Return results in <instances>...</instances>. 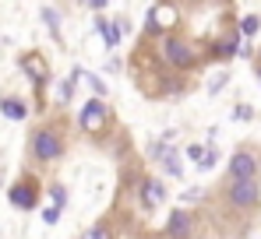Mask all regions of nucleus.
I'll return each instance as SVG.
<instances>
[{
	"label": "nucleus",
	"instance_id": "obj_4",
	"mask_svg": "<svg viewBox=\"0 0 261 239\" xmlns=\"http://www.w3.org/2000/svg\"><path fill=\"white\" fill-rule=\"evenodd\" d=\"M222 200L233 211H258L261 207V183L258 180H226L222 183Z\"/></svg>",
	"mask_w": 261,
	"mask_h": 239
},
{
	"label": "nucleus",
	"instance_id": "obj_25",
	"mask_svg": "<svg viewBox=\"0 0 261 239\" xmlns=\"http://www.w3.org/2000/svg\"><path fill=\"white\" fill-rule=\"evenodd\" d=\"M120 67H124V64H120V56H110V60H106V74H117Z\"/></svg>",
	"mask_w": 261,
	"mask_h": 239
},
{
	"label": "nucleus",
	"instance_id": "obj_27",
	"mask_svg": "<svg viewBox=\"0 0 261 239\" xmlns=\"http://www.w3.org/2000/svg\"><path fill=\"white\" fill-rule=\"evenodd\" d=\"M201 197H205L201 190H184V200H201Z\"/></svg>",
	"mask_w": 261,
	"mask_h": 239
},
{
	"label": "nucleus",
	"instance_id": "obj_30",
	"mask_svg": "<svg viewBox=\"0 0 261 239\" xmlns=\"http://www.w3.org/2000/svg\"><path fill=\"white\" fill-rule=\"evenodd\" d=\"M82 4H85V0H82Z\"/></svg>",
	"mask_w": 261,
	"mask_h": 239
},
{
	"label": "nucleus",
	"instance_id": "obj_10",
	"mask_svg": "<svg viewBox=\"0 0 261 239\" xmlns=\"http://www.w3.org/2000/svg\"><path fill=\"white\" fill-rule=\"evenodd\" d=\"M194 229H198V218L187 207H173L166 215V225H163L166 239H194Z\"/></svg>",
	"mask_w": 261,
	"mask_h": 239
},
{
	"label": "nucleus",
	"instance_id": "obj_23",
	"mask_svg": "<svg viewBox=\"0 0 261 239\" xmlns=\"http://www.w3.org/2000/svg\"><path fill=\"white\" fill-rule=\"evenodd\" d=\"M226 81H229V74H219V78H212V81H208V95H216V92L222 88V84H226Z\"/></svg>",
	"mask_w": 261,
	"mask_h": 239
},
{
	"label": "nucleus",
	"instance_id": "obj_5",
	"mask_svg": "<svg viewBox=\"0 0 261 239\" xmlns=\"http://www.w3.org/2000/svg\"><path fill=\"white\" fill-rule=\"evenodd\" d=\"M78 127L92 134V137H106L110 130H113V109L106 106V99L102 95H92L85 106H82V113H78Z\"/></svg>",
	"mask_w": 261,
	"mask_h": 239
},
{
	"label": "nucleus",
	"instance_id": "obj_1",
	"mask_svg": "<svg viewBox=\"0 0 261 239\" xmlns=\"http://www.w3.org/2000/svg\"><path fill=\"white\" fill-rule=\"evenodd\" d=\"M155 49V56L170 67V71H180V74H191V71H198L201 64H205V46H198L194 39H187V36H180V32H166V36H159V42L152 46Z\"/></svg>",
	"mask_w": 261,
	"mask_h": 239
},
{
	"label": "nucleus",
	"instance_id": "obj_18",
	"mask_svg": "<svg viewBox=\"0 0 261 239\" xmlns=\"http://www.w3.org/2000/svg\"><path fill=\"white\" fill-rule=\"evenodd\" d=\"M216 165H219V148L208 144V148H205V159L198 162V169H201V172H208V169H216Z\"/></svg>",
	"mask_w": 261,
	"mask_h": 239
},
{
	"label": "nucleus",
	"instance_id": "obj_29",
	"mask_svg": "<svg viewBox=\"0 0 261 239\" xmlns=\"http://www.w3.org/2000/svg\"><path fill=\"white\" fill-rule=\"evenodd\" d=\"M0 187H4V172H0Z\"/></svg>",
	"mask_w": 261,
	"mask_h": 239
},
{
	"label": "nucleus",
	"instance_id": "obj_7",
	"mask_svg": "<svg viewBox=\"0 0 261 239\" xmlns=\"http://www.w3.org/2000/svg\"><path fill=\"white\" fill-rule=\"evenodd\" d=\"M39 194H43V190H39V180H36V176H29V172H25V176H18V180L7 187V200H11L18 211H32V207L39 204Z\"/></svg>",
	"mask_w": 261,
	"mask_h": 239
},
{
	"label": "nucleus",
	"instance_id": "obj_16",
	"mask_svg": "<svg viewBox=\"0 0 261 239\" xmlns=\"http://www.w3.org/2000/svg\"><path fill=\"white\" fill-rule=\"evenodd\" d=\"M82 239H117V236H113V225L102 218V222H95L92 229H85V232H82Z\"/></svg>",
	"mask_w": 261,
	"mask_h": 239
},
{
	"label": "nucleus",
	"instance_id": "obj_21",
	"mask_svg": "<svg viewBox=\"0 0 261 239\" xmlns=\"http://www.w3.org/2000/svg\"><path fill=\"white\" fill-rule=\"evenodd\" d=\"M205 148H208V144H187V152H184V155H187V159L198 165V162L205 159Z\"/></svg>",
	"mask_w": 261,
	"mask_h": 239
},
{
	"label": "nucleus",
	"instance_id": "obj_9",
	"mask_svg": "<svg viewBox=\"0 0 261 239\" xmlns=\"http://www.w3.org/2000/svg\"><path fill=\"white\" fill-rule=\"evenodd\" d=\"M18 67H21V74L32 81V88L43 95V88L49 84V64H46V56L43 53H21V60H18Z\"/></svg>",
	"mask_w": 261,
	"mask_h": 239
},
{
	"label": "nucleus",
	"instance_id": "obj_17",
	"mask_svg": "<svg viewBox=\"0 0 261 239\" xmlns=\"http://www.w3.org/2000/svg\"><path fill=\"white\" fill-rule=\"evenodd\" d=\"M43 25L49 28V36L60 42V11L57 7H43Z\"/></svg>",
	"mask_w": 261,
	"mask_h": 239
},
{
	"label": "nucleus",
	"instance_id": "obj_26",
	"mask_svg": "<svg viewBox=\"0 0 261 239\" xmlns=\"http://www.w3.org/2000/svg\"><path fill=\"white\" fill-rule=\"evenodd\" d=\"M233 116H237V120H251V106H237Z\"/></svg>",
	"mask_w": 261,
	"mask_h": 239
},
{
	"label": "nucleus",
	"instance_id": "obj_24",
	"mask_svg": "<svg viewBox=\"0 0 261 239\" xmlns=\"http://www.w3.org/2000/svg\"><path fill=\"white\" fill-rule=\"evenodd\" d=\"M85 7L99 14V11H106V7H110V0H85Z\"/></svg>",
	"mask_w": 261,
	"mask_h": 239
},
{
	"label": "nucleus",
	"instance_id": "obj_20",
	"mask_svg": "<svg viewBox=\"0 0 261 239\" xmlns=\"http://www.w3.org/2000/svg\"><path fill=\"white\" fill-rule=\"evenodd\" d=\"M85 81H88V88H92L95 95H102V99H106V81L99 78V74H88V71H85Z\"/></svg>",
	"mask_w": 261,
	"mask_h": 239
},
{
	"label": "nucleus",
	"instance_id": "obj_13",
	"mask_svg": "<svg viewBox=\"0 0 261 239\" xmlns=\"http://www.w3.org/2000/svg\"><path fill=\"white\" fill-rule=\"evenodd\" d=\"M159 165H163V172H166V176H173V180L184 176V155L176 152V144H166V152H163Z\"/></svg>",
	"mask_w": 261,
	"mask_h": 239
},
{
	"label": "nucleus",
	"instance_id": "obj_22",
	"mask_svg": "<svg viewBox=\"0 0 261 239\" xmlns=\"http://www.w3.org/2000/svg\"><path fill=\"white\" fill-rule=\"evenodd\" d=\"M60 211H64V207H57V204H49V207L43 211V222H46V225H57V222H60Z\"/></svg>",
	"mask_w": 261,
	"mask_h": 239
},
{
	"label": "nucleus",
	"instance_id": "obj_11",
	"mask_svg": "<svg viewBox=\"0 0 261 239\" xmlns=\"http://www.w3.org/2000/svg\"><path fill=\"white\" fill-rule=\"evenodd\" d=\"M138 204H141L145 211L163 207V204H166V183H163L159 176H141V180H138Z\"/></svg>",
	"mask_w": 261,
	"mask_h": 239
},
{
	"label": "nucleus",
	"instance_id": "obj_6",
	"mask_svg": "<svg viewBox=\"0 0 261 239\" xmlns=\"http://www.w3.org/2000/svg\"><path fill=\"white\" fill-rule=\"evenodd\" d=\"M240 46H244V32H240V25H229L222 36H216L212 42H205V53L212 56V60H233V56H240Z\"/></svg>",
	"mask_w": 261,
	"mask_h": 239
},
{
	"label": "nucleus",
	"instance_id": "obj_15",
	"mask_svg": "<svg viewBox=\"0 0 261 239\" xmlns=\"http://www.w3.org/2000/svg\"><path fill=\"white\" fill-rule=\"evenodd\" d=\"M237 25H240V32H244V39H247V42L261 32V18H258V14H240V21H237Z\"/></svg>",
	"mask_w": 261,
	"mask_h": 239
},
{
	"label": "nucleus",
	"instance_id": "obj_28",
	"mask_svg": "<svg viewBox=\"0 0 261 239\" xmlns=\"http://www.w3.org/2000/svg\"><path fill=\"white\" fill-rule=\"evenodd\" d=\"M254 78H258V84H261V60L254 64Z\"/></svg>",
	"mask_w": 261,
	"mask_h": 239
},
{
	"label": "nucleus",
	"instance_id": "obj_19",
	"mask_svg": "<svg viewBox=\"0 0 261 239\" xmlns=\"http://www.w3.org/2000/svg\"><path fill=\"white\" fill-rule=\"evenodd\" d=\"M46 190H49V197H53L57 207H64V204H67V187H64V183H49Z\"/></svg>",
	"mask_w": 261,
	"mask_h": 239
},
{
	"label": "nucleus",
	"instance_id": "obj_8",
	"mask_svg": "<svg viewBox=\"0 0 261 239\" xmlns=\"http://www.w3.org/2000/svg\"><path fill=\"white\" fill-rule=\"evenodd\" d=\"M258 172H261L258 152H251V148H240V152H233V155H229L226 180H258Z\"/></svg>",
	"mask_w": 261,
	"mask_h": 239
},
{
	"label": "nucleus",
	"instance_id": "obj_3",
	"mask_svg": "<svg viewBox=\"0 0 261 239\" xmlns=\"http://www.w3.org/2000/svg\"><path fill=\"white\" fill-rule=\"evenodd\" d=\"M180 28V0H155L145 14V28H141V39H159L166 32Z\"/></svg>",
	"mask_w": 261,
	"mask_h": 239
},
{
	"label": "nucleus",
	"instance_id": "obj_12",
	"mask_svg": "<svg viewBox=\"0 0 261 239\" xmlns=\"http://www.w3.org/2000/svg\"><path fill=\"white\" fill-rule=\"evenodd\" d=\"M95 32L102 36V46H106V49L113 53V49L120 46V39H124V32H127V21H124V18L110 21V18H106V14L99 11V14H95Z\"/></svg>",
	"mask_w": 261,
	"mask_h": 239
},
{
	"label": "nucleus",
	"instance_id": "obj_2",
	"mask_svg": "<svg viewBox=\"0 0 261 239\" xmlns=\"http://www.w3.org/2000/svg\"><path fill=\"white\" fill-rule=\"evenodd\" d=\"M64 152H67V137H64V127H60V123H43V127L32 130V137H29V155L39 162V165L60 162Z\"/></svg>",
	"mask_w": 261,
	"mask_h": 239
},
{
	"label": "nucleus",
	"instance_id": "obj_14",
	"mask_svg": "<svg viewBox=\"0 0 261 239\" xmlns=\"http://www.w3.org/2000/svg\"><path fill=\"white\" fill-rule=\"evenodd\" d=\"M0 113L7 120H14V123H21V120L29 116V106H25V99H18V95H4V99H0Z\"/></svg>",
	"mask_w": 261,
	"mask_h": 239
}]
</instances>
